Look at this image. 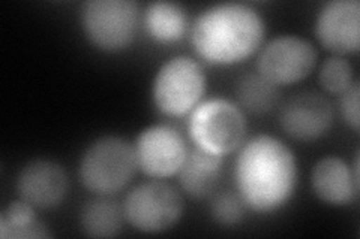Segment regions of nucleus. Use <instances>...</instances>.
I'll return each instance as SVG.
<instances>
[{
    "label": "nucleus",
    "mask_w": 360,
    "mask_h": 239,
    "mask_svg": "<svg viewBox=\"0 0 360 239\" xmlns=\"http://www.w3.org/2000/svg\"><path fill=\"white\" fill-rule=\"evenodd\" d=\"M224 157L210 154L194 146L188 151L179 170V183L188 196L202 199L212 195L222 177Z\"/></svg>",
    "instance_id": "4468645a"
},
{
    "label": "nucleus",
    "mask_w": 360,
    "mask_h": 239,
    "mask_svg": "<svg viewBox=\"0 0 360 239\" xmlns=\"http://www.w3.org/2000/svg\"><path fill=\"white\" fill-rule=\"evenodd\" d=\"M70 189L65 168L50 158H33L18 170L15 190L21 200L37 210H53L62 205Z\"/></svg>",
    "instance_id": "f8f14e48"
},
{
    "label": "nucleus",
    "mask_w": 360,
    "mask_h": 239,
    "mask_svg": "<svg viewBox=\"0 0 360 239\" xmlns=\"http://www.w3.org/2000/svg\"><path fill=\"white\" fill-rule=\"evenodd\" d=\"M139 169L134 144L117 135L90 142L78 162V178L95 196H115L131 183Z\"/></svg>",
    "instance_id": "7ed1b4c3"
},
{
    "label": "nucleus",
    "mask_w": 360,
    "mask_h": 239,
    "mask_svg": "<svg viewBox=\"0 0 360 239\" xmlns=\"http://www.w3.org/2000/svg\"><path fill=\"white\" fill-rule=\"evenodd\" d=\"M207 76L201 62L191 55H174L160 66L152 81V100L162 116H189L206 95Z\"/></svg>",
    "instance_id": "39448f33"
},
{
    "label": "nucleus",
    "mask_w": 360,
    "mask_h": 239,
    "mask_svg": "<svg viewBox=\"0 0 360 239\" xmlns=\"http://www.w3.org/2000/svg\"><path fill=\"white\" fill-rule=\"evenodd\" d=\"M317 60L319 51L311 41L297 35H281L258 51L257 72L281 88L308 78Z\"/></svg>",
    "instance_id": "6e6552de"
},
{
    "label": "nucleus",
    "mask_w": 360,
    "mask_h": 239,
    "mask_svg": "<svg viewBox=\"0 0 360 239\" xmlns=\"http://www.w3.org/2000/svg\"><path fill=\"white\" fill-rule=\"evenodd\" d=\"M234 162L236 191L248 210L274 214L295 196L299 168L291 148L272 135H255L246 139Z\"/></svg>",
    "instance_id": "f257e3e1"
},
{
    "label": "nucleus",
    "mask_w": 360,
    "mask_h": 239,
    "mask_svg": "<svg viewBox=\"0 0 360 239\" xmlns=\"http://www.w3.org/2000/svg\"><path fill=\"white\" fill-rule=\"evenodd\" d=\"M141 13L131 0H89L82 6L80 22L86 39L96 50L116 54L137 36Z\"/></svg>",
    "instance_id": "423d86ee"
},
{
    "label": "nucleus",
    "mask_w": 360,
    "mask_h": 239,
    "mask_svg": "<svg viewBox=\"0 0 360 239\" xmlns=\"http://www.w3.org/2000/svg\"><path fill=\"white\" fill-rule=\"evenodd\" d=\"M278 118L288 138L297 142H314L330 132L335 109L323 95L302 92L291 96L279 108Z\"/></svg>",
    "instance_id": "9d476101"
},
{
    "label": "nucleus",
    "mask_w": 360,
    "mask_h": 239,
    "mask_svg": "<svg viewBox=\"0 0 360 239\" xmlns=\"http://www.w3.org/2000/svg\"><path fill=\"white\" fill-rule=\"evenodd\" d=\"M189 35L201 62L210 66H233L260 51L266 25L255 8L222 2L201 11L193 21Z\"/></svg>",
    "instance_id": "f03ea898"
},
{
    "label": "nucleus",
    "mask_w": 360,
    "mask_h": 239,
    "mask_svg": "<svg viewBox=\"0 0 360 239\" xmlns=\"http://www.w3.org/2000/svg\"><path fill=\"white\" fill-rule=\"evenodd\" d=\"M143 22L148 35L162 45L179 42L189 27L186 11L174 2L149 4L143 13Z\"/></svg>",
    "instance_id": "2eb2a0df"
},
{
    "label": "nucleus",
    "mask_w": 360,
    "mask_h": 239,
    "mask_svg": "<svg viewBox=\"0 0 360 239\" xmlns=\"http://www.w3.org/2000/svg\"><path fill=\"white\" fill-rule=\"evenodd\" d=\"M236 104L243 112L264 116L279 107L281 90L258 72L242 75L234 87Z\"/></svg>",
    "instance_id": "f3484780"
},
{
    "label": "nucleus",
    "mask_w": 360,
    "mask_h": 239,
    "mask_svg": "<svg viewBox=\"0 0 360 239\" xmlns=\"http://www.w3.org/2000/svg\"><path fill=\"white\" fill-rule=\"evenodd\" d=\"M359 99H360V90L359 81H356L350 88L345 90L340 99V112L342 120L347 123V126L353 132H359L360 126V117H359Z\"/></svg>",
    "instance_id": "412c9836"
},
{
    "label": "nucleus",
    "mask_w": 360,
    "mask_h": 239,
    "mask_svg": "<svg viewBox=\"0 0 360 239\" xmlns=\"http://www.w3.org/2000/svg\"><path fill=\"white\" fill-rule=\"evenodd\" d=\"M246 211V203L238 191H221L210 203V217L221 227L239 226L245 220Z\"/></svg>",
    "instance_id": "aec40b11"
},
{
    "label": "nucleus",
    "mask_w": 360,
    "mask_h": 239,
    "mask_svg": "<svg viewBox=\"0 0 360 239\" xmlns=\"http://www.w3.org/2000/svg\"><path fill=\"white\" fill-rule=\"evenodd\" d=\"M319 83L326 93L341 96L356 83L353 64L345 57H329L320 66Z\"/></svg>",
    "instance_id": "6ab92c4d"
},
{
    "label": "nucleus",
    "mask_w": 360,
    "mask_h": 239,
    "mask_svg": "<svg viewBox=\"0 0 360 239\" xmlns=\"http://www.w3.org/2000/svg\"><path fill=\"white\" fill-rule=\"evenodd\" d=\"M137 166L152 179H167L179 174L189 148L180 132L170 124H152L134 142Z\"/></svg>",
    "instance_id": "1a4fd4ad"
},
{
    "label": "nucleus",
    "mask_w": 360,
    "mask_h": 239,
    "mask_svg": "<svg viewBox=\"0 0 360 239\" xmlns=\"http://www.w3.org/2000/svg\"><path fill=\"white\" fill-rule=\"evenodd\" d=\"M311 187L315 198L330 207H348L357 200L360 191L359 154L353 165L336 156L323 157L311 170Z\"/></svg>",
    "instance_id": "ddd939ff"
},
{
    "label": "nucleus",
    "mask_w": 360,
    "mask_h": 239,
    "mask_svg": "<svg viewBox=\"0 0 360 239\" xmlns=\"http://www.w3.org/2000/svg\"><path fill=\"white\" fill-rule=\"evenodd\" d=\"M314 33L323 48L347 57L360 48V4L357 0H330L315 15Z\"/></svg>",
    "instance_id": "9b49d317"
},
{
    "label": "nucleus",
    "mask_w": 360,
    "mask_h": 239,
    "mask_svg": "<svg viewBox=\"0 0 360 239\" xmlns=\"http://www.w3.org/2000/svg\"><path fill=\"white\" fill-rule=\"evenodd\" d=\"M125 217L122 203L119 205L110 196H96L83 205L80 211V227L86 236L105 239L120 233Z\"/></svg>",
    "instance_id": "dca6fc26"
},
{
    "label": "nucleus",
    "mask_w": 360,
    "mask_h": 239,
    "mask_svg": "<svg viewBox=\"0 0 360 239\" xmlns=\"http://www.w3.org/2000/svg\"><path fill=\"white\" fill-rule=\"evenodd\" d=\"M0 236L4 239H44L53 233L37 215V208L20 198L9 202L0 214Z\"/></svg>",
    "instance_id": "a211bd4d"
},
{
    "label": "nucleus",
    "mask_w": 360,
    "mask_h": 239,
    "mask_svg": "<svg viewBox=\"0 0 360 239\" xmlns=\"http://www.w3.org/2000/svg\"><path fill=\"white\" fill-rule=\"evenodd\" d=\"M125 223L134 231L158 235L170 231L184 215V198L164 179L135 186L122 202Z\"/></svg>",
    "instance_id": "0eeeda50"
},
{
    "label": "nucleus",
    "mask_w": 360,
    "mask_h": 239,
    "mask_svg": "<svg viewBox=\"0 0 360 239\" xmlns=\"http://www.w3.org/2000/svg\"><path fill=\"white\" fill-rule=\"evenodd\" d=\"M188 135L200 150L225 157L246 141V114L233 100L206 99L188 116Z\"/></svg>",
    "instance_id": "20e7f679"
}]
</instances>
